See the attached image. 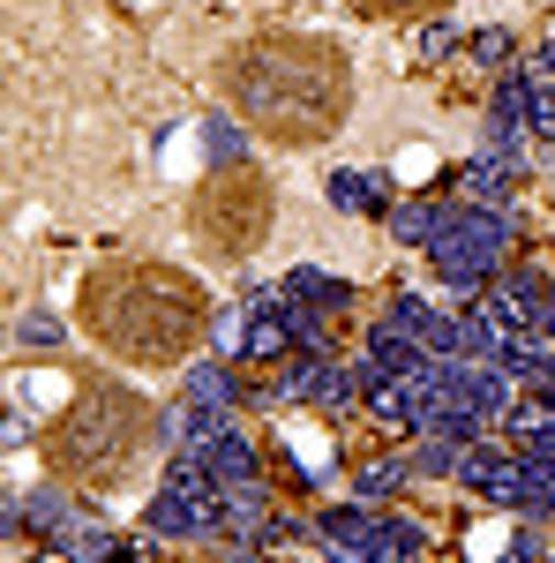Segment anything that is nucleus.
Segmentation results:
<instances>
[{"label": "nucleus", "instance_id": "nucleus-18", "mask_svg": "<svg viewBox=\"0 0 555 563\" xmlns=\"http://www.w3.org/2000/svg\"><path fill=\"white\" fill-rule=\"evenodd\" d=\"M211 331H218V346H241V331H248V316H241V308H225V316H218Z\"/></svg>", "mask_w": 555, "mask_h": 563}, {"label": "nucleus", "instance_id": "nucleus-10", "mask_svg": "<svg viewBox=\"0 0 555 563\" xmlns=\"http://www.w3.org/2000/svg\"><path fill=\"white\" fill-rule=\"evenodd\" d=\"M286 294H293V301H308V308H338V301H353L338 278H323V271H293V278H286Z\"/></svg>", "mask_w": 555, "mask_h": 563}, {"label": "nucleus", "instance_id": "nucleus-13", "mask_svg": "<svg viewBox=\"0 0 555 563\" xmlns=\"http://www.w3.org/2000/svg\"><path fill=\"white\" fill-rule=\"evenodd\" d=\"M188 398H203V406H233V368H188Z\"/></svg>", "mask_w": 555, "mask_h": 563}, {"label": "nucleus", "instance_id": "nucleus-17", "mask_svg": "<svg viewBox=\"0 0 555 563\" xmlns=\"http://www.w3.org/2000/svg\"><path fill=\"white\" fill-rule=\"evenodd\" d=\"M451 45H458V31H451L443 15H428V31H421V53L435 60V53H451Z\"/></svg>", "mask_w": 555, "mask_h": 563}, {"label": "nucleus", "instance_id": "nucleus-3", "mask_svg": "<svg viewBox=\"0 0 555 563\" xmlns=\"http://www.w3.org/2000/svg\"><path fill=\"white\" fill-rule=\"evenodd\" d=\"M166 429V413L129 384H84L38 435V459L53 481H76V488H106V481H121L158 443Z\"/></svg>", "mask_w": 555, "mask_h": 563}, {"label": "nucleus", "instance_id": "nucleus-19", "mask_svg": "<svg viewBox=\"0 0 555 563\" xmlns=\"http://www.w3.org/2000/svg\"><path fill=\"white\" fill-rule=\"evenodd\" d=\"M533 390H541V406H555V353H548V368H541V384H533Z\"/></svg>", "mask_w": 555, "mask_h": 563}, {"label": "nucleus", "instance_id": "nucleus-5", "mask_svg": "<svg viewBox=\"0 0 555 563\" xmlns=\"http://www.w3.org/2000/svg\"><path fill=\"white\" fill-rule=\"evenodd\" d=\"M503 241H511V218L503 211H451L443 218V233H435V271L458 286V294H480L488 278H496V263H503Z\"/></svg>", "mask_w": 555, "mask_h": 563}, {"label": "nucleus", "instance_id": "nucleus-12", "mask_svg": "<svg viewBox=\"0 0 555 563\" xmlns=\"http://www.w3.org/2000/svg\"><path fill=\"white\" fill-rule=\"evenodd\" d=\"M458 481H466V488H488V496H496V481H503V459H496V451H458Z\"/></svg>", "mask_w": 555, "mask_h": 563}, {"label": "nucleus", "instance_id": "nucleus-2", "mask_svg": "<svg viewBox=\"0 0 555 563\" xmlns=\"http://www.w3.org/2000/svg\"><path fill=\"white\" fill-rule=\"evenodd\" d=\"M76 316H84V339L113 361H135V368H173L211 339V294L203 278H188L180 263H151V256H121L98 263L76 294Z\"/></svg>", "mask_w": 555, "mask_h": 563}, {"label": "nucleus", "instance_id": "nucleus-4", "mask_svg": "<svg viewBox=\"0 0 555 563\" xmlns=\"http://www.w3.org/2000/svg\"><path fill=\"white\" fill-rule=\"evenodd\" d=\"M278 225V180L263 166H211L188 188V233L218 263H248Z\"/></svg>", "mask_w": 555, "mask_h": 563}, {"label": "nucleus", "instance_id": "nucleus-14", "mask_svg": "<svg viewBox=\"0 0 555 563\" xmlns=\"http://www.w3.org/2000/svg\"><path fill=\"white\" fill-rule=\"evenodd\" d=\"M473 53L480 68H511V31H473Z\"/></svg>", "mask_w": 555, "mask_h": 563}, {"label": "nucleus", "instance_id": "nucleus-15", "mask_svg": "<svg viewBox=\"0 0 555 563\" xmlns=\"http://www.w3.org/2000/svg\"><path fill=\"white\" fill-rule=\"evenodd\" d=\"M15 339H23V346H60V323H53V316H23V323H15Z\"/></svg>", "mask_w": 555, "mask_h": 563}, {"label": "nucleus", "instance_id": "nucleus-9", "mask_svg": "<svg viewBox=\"0 0 555 563\" xmlns=\"http://www.w3.org/2000/svg\"><path fill=\"white\" fill-rule=\"evenodd\" d=\"M518 451L525 459H555V406H541V413H518Z\"/></svg>", "mask_w": 555, "mask_h": 563}, {"label": "nucleus", "instance_id": "nucleus-8", "mask_svg": "<svg viewBox=\"0 0 555 563\" xmlns=\"http://www.w3.org/2000/svg\"><path fill=\"white\" fill-rule=\"evenodd\" d=\"M451 0H353V15H368V23H428Z\"/></svg>", "mask_w": 555, "mask_h": 563}, {"label": "nucleus", "instance_id": "nucleus-1", "mask_svg": "<svg viewBox=\"0 0 555 563\" xmlns=\"http://www.w3.org/2000/svg\"><path fill=\"white\" fill-rule=\"evenodd\" d=\"M218 98L248 135L315 151L353 121V53L315 31H256L218 53Z\"/></svg>", "mask_w": 555, "mask_h": 563}, {"label": "nucleus", "instance_id": "nucleus-11", "mask_svg": "<svg viewBox=\"0 0 555 563\" xmlns=\"http://www.w3.org/2000/svg\"><path fill=\"white\" fill-rule=\"evenodd\" d=\"M68 556H76V563H113V556H121V541H113L106 526H76V533H68Z\"/></svg>", "mask_w": 555, "mask_h": 563}, {"label": "nucleus", "instance_id": "nucleus-7", "mask_svg": "<svg viewBox=\"0 0 555 563\" xmlns=\"http://www.w3.org/2000/svg\"><path fill=\"white\" fill-rule=\"evenodd\" d=\"M443 203H398V211H390V233H398V241H406V249H435V233H443Z\"/></svg>", "mask_w": 555, "mask_h": 563}, {"label": "nucleus", "instance_id": "nucleus-6", "mask_svg": "<svg viewBox=\"0 0 555 563\" xmlns=\"http://www.w3.org/2000/svg\"><path fill=\"white\" fill-rule=\"evenodd\" d=\"M323 196H331L338 211H390L384 174H331V180H323Z\"/></svg>", "mask_w": 555, "mask_h": 563}, {"label": "nucleus", "instance_id": "nucleus-16", "mask_svg": "<svg viewBox=\"0 0 555 563\" xmlns=\"http://www.w3.org/2000/svg\"><path fill=\"white\" fill-rule=\"evenodd\" d=\"M203 143H211L218 166H241V135H233V129H218V121H211V129H203Z\"/></svg>", "mask_w": 555, "mask_h": 563}]
</instances>
